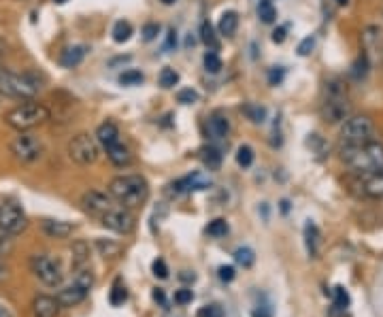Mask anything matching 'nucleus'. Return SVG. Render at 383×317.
Instances as JSON below:
<instances>
[{"label": "nucleus", "mask_w": 383, "mask_h": 317, "mask_svg": "<svg viewBox=\"0 0 383 317\" xmlns=\"http://www.w3.org/2000/svg\"><path fill=\"white\" fill-rule=\"evenodd\" d=\"M45 77L35 73V71H26V73H15L0 69V94L13 98V100H35L37 94L45 88L43 85Z\"/></svg>", "instance_id": "1"}, {"label": "nucleus", "mask_w": 383, "mask_h": 317, "mask_svg": "<svg viewBox=\"0 0 383 317\" xmlns=\"http://www.w3.org/2000/svg\"><path fill=\"white\" fill-rule=\"evenodd\" d=\"M341 160L347 164L349 170L358 175H373V172L383 170V145L379 141H368L362 145L341 147Z\"/></svg>", "instance_id": "2"}, {"label": "nucleus", "mask_w": 383, "mask_h": 317, "mask_svg": "<svg viewBox=\"0 0 383 317\" xmlns=\"http://www.w3.org/2000/svg\"><path fill=\"white\" fill-rule=\"evenodd\" d=\"M319 113L326 124H341L351 118V102L347 94V85L341 79L326 81Z\"/></svg>", "instance_id": "3"}, {"label": "nucleus", "mask_w": 383, "mask_h": 317, "mask_svg": "<svg viewBox=\"0 0 383 317\" xmlns=\"http://www.w3.org/2000/svg\"><path fill=\"white\" fill-rule=\"evenodd\" d=\"M109 194L122 207L136 209V207L145 205L147 198H150V183H147L145 177H141V175H120V177L111 179Z\"/></svg>", "instance_id": "4"}, {"label": "nucleus", "mask_w": 383, "mask_h": 317, "mask_svg": "<svg viewBox=\"0 0 383 317\" xmlns=\"http://www.w3.org/2000/svg\"><path fill=\"white\" fill-rule=\"evenodd\" d=\"M49 118H51V111L47 105H43L39 100H24L21 105L9 109L5 113V124L17 132H28V130L49 122Z\"/></svg>", "instance_id": "5"}, {"label": "nucleus", "mask_w": 383, "mask_h": 317, "mask_svg": "<svg viewBox=\"0 0 383 317\" xmlns=\"http://www.w3.org/2000/svg\"><path fill=\"white\" fill-rule=\"evenodd\" d=\"M94 287V273L90 266H81L75 271V277L69 285H64L60 292H57V302L62 305V309H71V307H77L81 305L90 290Z\"/></svg>", "instance_id": "6"}, {"label": "nucleus", "mask_w": 383, "mask_h": 317, "mask_svg": "<svg viewBox=\"0 0 383 317\" xmlns=\"http://www.w3.org/2000/svg\"><path fill=\"white\" fill-rule=\"evenodd\" d=\"M375 138V124L366 115H351L347 122H343L341 128V147H353V145H362Z\"/></svg>", "instance_id": "7"}, {"label": "nucleus", "mask_w": 383, "mask_h": 317, "mask_svg": "<svg viewBox=\"0 0 383 317\" xmlns=\"http://www.w3.org/2000/svg\"><path fill=\"white\" fill-rule=\"evenodd\" d=\"M9 150H11L13 158H15L19 164H26V166L39 162V160L43 158V152H45L43 141H41L37 134H33L30 130H28V132H19V134L11 141Z\"/></svg>", "instance_id": "8"}, {"label": "nucleus", "mask_w": 383, "mask_h": 317, "mask_svg": "<svg viewBox=\"0 0 383 317\" xmlns=\"http://www.w3.org/2000/svg\"><path fill=\"white\" fill-rule=\"evenodd\" d=\"M30 271L47 287H60L62 281H64L60 260H55V257L49 255V253H35L30 257Z\"/></svg>", "instance_id": "9"}, {"label": "nucleus", "mask_w": 383, "mask_h": 317, "mask_svg": "<svg viewBox=\"0 0 383 317\" xmlns=\"http://www.w3.org/2000/svg\"><path fill=\"white\" fill-rule=\"evenodd\" d=\"M69 158L81 166H90L98 160L100 156V145H98V141L96 136L92 134H87V132H79L75 134L71 141H69Z\"/></svg>", "instance_id": "10"}, {"label": "nucleus", "mask_w": 383, "mask_h": 317, "mask_svg": "<svg viewBox=\"0 0 383 317\" xmlns=\"http://www.w3.org/2000/svg\"><path fill=\"white\" fill-rule=\"evenodd\" d=\"M26 228H28V217L21 205L15 203V200H5L0 205V233L7 237H15V235H21Z\"/></svg>", "instance_id": "11"}, {"label": "nucleus", "mask_w": 383, "mask_h": 317, "mask_svg": "<svg viewBox=\"0 0 383 317\" xmlns=\"http://www.w3.org/2000/svg\"><path fill=\"white\" fill-rule=\"evenodd\" d=\"M103 226L113 230L117 235H130L134 226H136V217L130 213V209L126 207H113L109 209L103 217H100Z\"/></svg>", "instance_id": "12"}, {"label": "nucleus", "mask_w": 383, "mask_h": 317, "mask_svg": "<svg viewBox=\"0 0 383 317\" xmlns=\"http://www.w3.org/2000/svg\"><path fill=\"white\" fill-rule=\"evenodd\" d=\"M362 47L368 62L383 64V28L366 26L362 30Z\"/></svg>", "instance_id": "13"}, {"label": "nucleus", "mask_w": 383, "mask_h": 317, "mask_svg": "<svg viewBox=\"0 0 383 317\" xmlns=\"http://www.w3.org/2000/svg\"><path fill=\"white\" fill-rule=\"evenodd\" d=\"M81 207L85 213H90L94 217H103L109 209H113V196L98 192V190H90L81 196Z\"/></svg>", "instance_id": "14"}, {"label": "nucleus", "mask_w": 383, "mask_h": 317, "mask_svg": "<svg viewBox=\"0 0 383 317\" xmlns=\"http://www.w3.org/2000/svg\"><path fill=\"white\" fill-rule=\"evenodd\" d=\"M211 185V179L204 177L202 172H194V175H186L181 179H177L168 185V194L172 196H181V194H190V192H198V190H207Z\"/></svg>", "instance_id": "15"}, {"label": "nucleus", "mask_w": 383, "mask_h": 317, "mask_svg": "<svg viewBox=\"0 0 383 317\" xmlns=\"http://www.w3.org/2000/svg\"><path fill=\"white\" fill-rule=\"evenodd\" d=\"M204 126H207L209 138H213V141H222L230 132V120H228V115L222 113V111H213L207 118V124Z\"/></svg>", "instance_id": "16"}, {"label": "nucleus", "mask_w": 383, "mask_h": 317, "mask_svg": "<svg viewBox=\"0 0 383 317\" xmlns=\"http://www.w3.org/2000/svg\"><path fill=\"white\" fill-rule=\"evenodd\" d=\"M62 305L57 302L55 296H47V294H39L33 300V315L35 317H57L60 315Z\"/></svg>", "instance_id": "17"}, {"label": "nucleus", "mask_w": 383, "mask_h": 317, "mask_svg": "<svg viewBox=\"0 0 383 317\" xmlns=\"http://www.w3.org/2000/svg\"><path fill=\"white\" fill-rule=\"evenodd\" d=\"M41 230L45 233V237L62 241V239H69L73 235V224L62 221V219H45L41 224Z\"/></svg>", "instance_id": "18"}, {"label": "nucleus", "mask_w": 383, "mask_h": 317, "mask_svg": "<svg viewBox=\"0 0 383 317\" xmlns=\"http://www.w3.org/2000/svg\"><path fill=\"white\" fill-rule=\"evenodd\" d=\"M96 141H98V145L107 152L109 147L117 145L122 138H120V128H117L113 122H103L98 128H96Z\"/></svg>", "instance_id": "19"}, {"label": "nucleus", "mask_w": 383, "mask_h": 317, "mask_svg": "<svg viewBox=\"0 0 383 317\" xmlns=\"http://www.w3.org/2000/svg\"><path fill=\"white\" fill-rule=\"evenodd\" d=\"M360 188H362V194L371 198H381L383 196V170L373 172V175H362Z\"/></svg>", "instance_id": "20"}, {"label": "nucleus", "mask_w": 383, "mask_h": 317, "mask_svg": "<svg viewBox=\"0 0 383 317\" xmlns=\"http://www.w3.org/2000/svg\"><path fill=\"white\" fill-rule=\"evenodd\" d=\"M85 55H87V47L85 45H71V47H66L62 51L60 64L64 69H75V66H79L85 60Z\"/></svg>", "instance_id": "21"}, {"label": "nucleus", "mask_w": 383, "mask_h": 317, "mask_svg": "<svg viewBox=\"0 0 383 317\" xmlns=\"http://www.w3.org/2000/svg\"><path fill=\"white\" fill-rule=\"evenodd\" d=\"M307 147L311 150V154L315 156V160H326L328 158V154H330V145L326 143V138H323L321 134H317V132H311L309 136H307Z\"/></svg>", "instance_id": "22"}, {"label": "nucleus", "mask_w": 383, "mask_h": 317, "mask_svg": "<svg viewBox=\"0 0 383 317\" xmlns=\"http://www.w3.org/2000/svg\"><path fill=\"white\" fill-rule=\"evenodd\" d=\"M107 158H109L115 166H120V168L130 166V162H132V154H130V150L124 145L122 141L117 143V145H113V147L107 150Z\"/></svg>", "instance_id": "23"}, {"label": "nucleus", "mask_w": 383, "mask_h": 317, "mask_svg": "<svg viewBox=\"0 0 383 317\" xmlns=\"http://www.w3.org/2000/svg\"><path fill=\"white\" fill-rule=\"evenodd\" d=\"M198 158H200L202 166L207 168V170H220V166H222V154L213 145H204L198 152Z\"/></svg>", "instance_id": "24"}, {"label": "nucleus", "mask_w": 383, "mask_h": 317, "mask_svg": "<svg viewBox=\"0 0 383 317\" xmlns=\"http://www.w3.org/2000/svg\"><path fill=\"white\" fill-rule=\"evenodd\" d=\"M239 28V13L237 11H224L222 17H220V24H217V30L222 37H234Z\"/></svg>", "instance_id": "25"}, {"label": "nucleus", "mask_w": 383, "mask_h": 317, "mask_svg": "<svg viewBox=\"0 0 383 317\" xmlns=\"http://www.w3.org/2000/svg\"><path fill=\"white\" fill-rule=\"evenodd\" d=\"M241 113L245 115V118L251 124H264V122H267V115H269L267 107H262L258 102H245V105H241Z\"/></svg>", "instance_id": "26"}, {"label": "nucleus", "mask_w": 383, "mask_h": 317, "mask_svg": "<svg viewBox=\"0 0 383 317\" xmlns=\"http://www.w3.org/2000/svg\"><path fill=\"white\" fill-rule=\"evenodd\" d=\"M111 35H113V41L115 43H128L130 39H132V35H134V28H132V24L128 21V19H120V21H115L113 24V30H111Z\"/></svg>", "instance_id": "27"}, {"label": "nucleus", "mask_w": 383, "mask_h": 317, "mask_svg": "<svg viewBox=\"0 0 383 317\" xmlns=\"http://www.w3.org/2000/svg\"><path fill=\"white\" fill-rule=\"evenodd\" d=\"M73 253V271L81 269V266H87V260H90V247L83 241H77L71 249Z\"/></svg>", "instance_id": "28"}, {"label": "nucleus", "mask_w": 383, "mask_h": 317, "mask_svg": "<svg viewBox=\"0 0 383 317\" xmlns=\"http://www.w3.org/2000/svg\"><path fill=\"white\" fill-rule=\"evenodd\" d=\"M305 245H307V251H309V255H317V251H319V230H317V226L313 224V221H309L307 226H305Z\"/></svg>", "instance_id": "29"}, {"label": "nucleus", "mask_w": 383, "mask_h": 317, "mask_svg": "<svg viewBox=\"0 0 383 317\" xmlns=\"http://www.w3.org/2000/svg\"><path fill=\"white\" fill-rule=\"evenodd\" d=\"M200 41L207 45V47H211V49H217L220 47V41H217V35H215V28H213V24L209 21V19H204L202 24H200Z\"/></svg>", "instance_id": "30"}, {"label": "nucleus", "mask_w": 383, "mask_h": 317, "mask_svg": "<svg viewBox=\"0 0 383 317\" xmlns=\"http://www.w3.org/2000/svg\"><path fill=\"white\" fill-rule=\"evenodd\" d=\"M258 17L262 24H275L277 21V9L273 0H260L258 3Z\"/></svg>", "instance_id": "31"}, {"label": "nucleus", "mask_w": 383, "mask_h": 317, "mask_svg": "<svg viewBox=\"0 0 383 317\" xmlns=\"http://www.w3.org/2000/svg\"><path fill=\"white\" fill-rule=\"evenodd\" d=\"M228 230H230L228 221H226V219H222V217H217V219L209 221V226L204 228V235L211 237V239H222V237H226V235H228Z\"/></svg>", "instance_id": "32"}, {"label": "nucleus", "mask_w": 383, "mask_h": 317, "mask_svg": "<svg viewBox=\"0 0 383 317\" xmlns=\"http://www.w3.org/2000/svg\"><path fill=\"white\" fill-rule=\"evenodd\" d=\"M126 298H128L126 285H124L122 281H115L113 287H111V292H109V302H111L113 307H120V305L126 302Z\"/></svg>", "instance_id": "33"}, {"label": "nucleus", "mask_w": 383, "mask_h": 317, "mask_svg": "<svg viewBox=\"0 0 383 317\" xmlns=\"http://www.w3.org/2000/svg\"><path fill=\"white\" fill-rule=\"evenodd\" d=\"M234 262H237L239 266L243 269H251L253 262H256V253L251 247H239L237 251H234Z\"/></svg>", "instance_id": "34"}, {"label": "nucleus", "mask_w": 383, "mask_h": 317, "mask_svg": "<svg viewBox=\"0 0 383 317\" xmlns=\"http://www.w3.org/2000/svg\"><path fill=\"white\" fill-rule=\"evenodd\" d=\"M158 81H160V85L164 90H170V88H175L177 83H179V73H177L175 69H170V66H166V69L160 71Z\"/></svg>", "instance_id": "35"}, {"label": "nucleus", "mask_w": 383, "mask_h": 317, "mask_svg": "<svg viewBox=\"0 0 383 317\" xmlns=\"http://www.w3.org/2000/svg\"><path fill=\"white\" fill-rule=\"evenodd\" d=\"M202 62H204V71L211 73V75H217L222 71V66H224L222 64V57L215 51H207V53H204Z\"/></svg>", "instance_id": "36"}, {"label": "nucleus", "mask_w": 383, "mask_h": 317, "mask_svg": "<svg viewBox=\"0 0 383 317\" xmlns=\"http://www.w3.org/2000/svg\"><path fill=\"white\" fill-rule=\"evenodd\" d=\"M143 81H145V75H143L141 71H134V69L124 71V73L120 75V83H122V85H128V88H134V85H141Z\"/></svg>", "instance_id": "37"}, {"label": "nucleus", "mask_w": 383, "mask_h": 317, "mask_svg": "<svg viewBox=\"0 0 383 317\" xmlns=\"http://www.w3.org/2000/svg\"><path fill=\"white\" fill-rule=\"evenodd\" d=\"M96 247L100 249V253L105 257H117V255L122 253V245H117L113 241H105V239H98L96 241Z\"/></svg>", "instance_id": "38"}, {"label": "nucleus", "mask_w": 383, "mask_h": 317, "mask_svg": "<svg viewBox=\"0 0 383 317\" xmlns=\"http://www.w3.org/2000/svg\"><path fill=\"white\" fill-rule=\"evenodd\" d=\"M253 158H256V154H253V150L249 145H241L237 150V164L241 168H249L253 164Z\"/></svg>", "instance_id": "39"}, {"label": "nucleus", "mask_w": 383, "mask_h": 317, "mask_svg": "<svg viewBox=\"0 0 383 317\" xmlns=\"http://www.w3.org/2000/svg\"><path fill=\"white\" fill-rule=\"evenodd\" d=\"M349 302H351L349 292L345 290L343 285H337V287H335V307L341 309V311H345V309L349 307Z\"/></svg>", "instance_id": "40"}, {"label": "nucleus", "mask_w": 383, "mask_h": 317, "mask_svg": "<svg viewBox=\"0 0 383 317\" xmlns=\"http://www.w3.org/2000/svg\"><path fill=\"white\" fill-rule=\"evenodd\" d=\"M177 102H181V105H194L198 102V92L192 90V88H184L177 92Z\"/></svg>", "instance_id": "41"}, {"label": "nucleus", "mask_w": 383, "mask_h": 317, "mask_svg": "<svg viewBox=\"0 0 383 317\" xmlns=\"http://www.w3.org/2000/svg\"><path fill=\"white\" fill-rule=\"evenodd\" d=\"M196 315H198V317H226V315H224V309H222L220 305H204V307L198 309Z\"/></svg>", "instance_id": "42"}, {"label": "nucleus", "mask_w": 383, "mask_h": 317, "mask_svg": "<svg viewBox=\"0 0 383 317\" xmlns=\"http://www.w3.org/2000/svg\"><path fill=\"white\" fill-rule=\"evenodd\" d=\"M192 300H194V292L190 290V287H181V290L175 292V302L177 305L184 307V305H190Z\"/></svg>", "instance_id": "43"}, {"label": "nucleus", "mask_w": 383, "mask_h": 317, "mask_svg": "<svg viewBox=\"0 0 383 317\" xmlns=\"http://www.w3.org/2000/svg\"><path fill=\"white\" fill-rule=\"evenodd\" d=\"M158 33H160V26L158 24H154V21H150V24H145L143 26V41H154L156 37H158Z\"/></svg>", "instance_id": "44"}, {"label": "nucleus", "mask_w": 383, "mask_h": 317, "mask_svg": "<svg viewBox=\"0 0 383 317\" xmlns=\"http://www.w3.org/2000/svg\"><path fill=\"white\" fill-rule=\"evenodd\" d=\"M315 49V39L313 37H307V39H303L301 43H299V55H303V57H307V55H311V51Z\"/></svg>", "instance_id": "45"}, {"label": "nucleus", "mask_w": 383, "mask_h": 317, "mask_svg": "<svg viewBox=\"0 0 383 317\" xmlns=\"http://www.w3.org/2000/svg\"><path fill=\"white\" fill-rule=\"evenodd\" d=\"M152 271H154V275H156L158 279H166V277H168V266H166V262L162 260V257H158V260H154Z\"/></svg>", "instance_id": "46"}, {"label": "nucleus", "mask_w": 383, "mask_h": 317, "mask_svg": "<svg viewBox=\"0 0 383 317\" xmlns=\"http://www.w3.org/2000/svg\"><path fill=\"white\" fill-rule=\"evenodd\" d=\"M283 77H285V71H283L281 66H275V69H271V73H269V83H271V85H279V83L283 81Z\"/></svg>", "instance_id": "47"}, {"label": "nucleus", "mask_w": 383, "mask_h": 317, "mask_svg": "<svg viewBox=\"0 0 383 317\" xmlns=\"http://www.w3.org/2000/svg\"><path fill=\"white\" fill-rule=\"evenodd\" d=\"M285 39H287V26H277L275 33H273V43L281 45Z\"/></svg>", "instance_id": "48"}, {"label": "nucleus", "mask_w": 383, "mask_h": 317, "mask_svg": "<svg viewBox=\"0 0 383 317\" xmlns=\"http://www.w3.org/2000/svg\"><path fill=\"white\" fill-rule=\"evenodd\" d=\"M234 277H237V273H234L232 266H220V279H222L224 283L234 281Z\"/></svg>", "instance_id": "49"}, {"label": "nucleus", "mask_w": 383, "mask_h": 317, "mask_svg": "<svg viewBox=\"0 0 383 317\" xmlns=\"http://www.w3.org/2000/svg\"><path fill=\"white\" fill-rule=\"evenodd\" d=\"M177 45V33H175V28H170L168 30V37H166V45H164V49L168 51V49H172Z\"/></svg>", "instance_id": "50"}, {"label": "nucleus", "mask_w": 383, "mask_h": 317, "mask_svg": "<svg viewBox=\"0 0 383 317\" xmlns=\"http://www.w3.org/2000/svg\"><path fill=\"white\" fill-rule=\"evenodd\" d=\"M152 296H154V300H156V302H160L162 307H166V296H164V292L160 290V287H156Z\"/></svg>", "instance_id": "51"}, {"label": "nucleus", "mask_w": 383, "mask_h": 317, "mask_svg": "<svg viewBox=\"0 0 383 317\" xmlns=\"http://www.w3.org/2000/svg\"><path fill=\"white\" fill-rule=\"evenodd\" d=\"M7 277H9V266L0 262V281H5Z\"/></svg>", "instance_id": "52"}, {"label": "nucleus", "mask_w": 383, "mask_h": 317, "mask_svg": "<svg viewBox=\"0 0 383 317\" xmlns=\"http://www.w3.org/2000/svg\"><path fill=\"white\" fill-rule=\"evenodd\" d=\"M7 251V235L0 233V255H3Z\"/></svg>", "instance_id": "53"}, {"label": "nucleus", "mask_w": 383, "mask_h": 317, "mask_svg": "<svg viewBox=\"0 0 383 317\" xmlns=\"http://www.w3.org/2000/svg\"><path fill=\"white\" fill-rule=\"evenodd\" d=\"M0 317H11L9 309H7V307H3V305H0Z\"/></svg>", "instance_id": "54"}, {"label": "nucleus", "mask_w": 383, "mask_h": 317, "mask_svg": "<svg viewBox=\"0 0 383 317\" xmlns=\"http://www.w3.org/2000/svg\"><path fill=\"white\" fill-rule=\"evenodd\" d=\"M160 3H162V5H166V7H170V5H175V3H177V0H160Z\"/></svg>", "instance_id": "55"}, {"label": "nucleus", "mask_w": 383, "mask_h": 317, "mask_svg": "<svg viewBox=\"0 0 383 317\" xmlns=\"http://www.w3.org/2000/svg\"><path fill=\"white\" fill-rule=\"evenodd\" d=\"M53 3H55V5H66L69 0H53Z\"/></svg>", "instance_id": "56"}, {"label": "nucleus", "mask_w": 383, "mask_h": 317, "mask_svg": "<svg viewBox=\"0 0 383 317\" xmlns=\"http://www.w3.org/2000/svg\"><path fill=\"white\" fill-rule=\"evenodd\" d=\"M349 3V0H337V5H341V7H345Z\"/></svg>", "instance_id": "57"}]
</instances>
